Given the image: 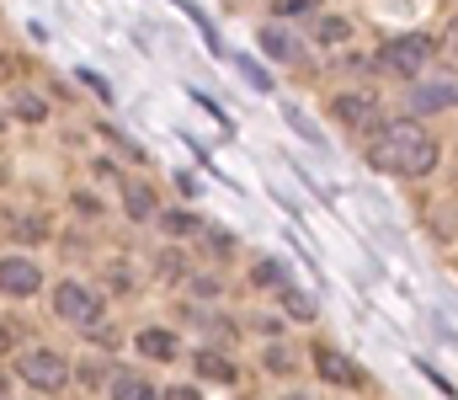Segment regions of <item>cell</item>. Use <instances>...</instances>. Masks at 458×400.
<instances>
[{"label": "cell", "mask_w": 458, "mask_h": 400, "mask_svg": "<svg viewBox=\"0 0 458 400\" xmlns=\"http://www.w3.org/2000/svg\"><path fill=\"white\" fill-rule=\"evenodd\" d=\"M38 283H43V277H38L32 262H21V257H5V262H0V288H5V294H21V299H27V294H38Z\"/></svg>", "instance_id": "6"}, {"label": "cell", "mask_w": 458, "mask_h": 400, "mask_svg": "<svg viewBox=\"0 0 458 400\" xmlns=\"http://www.w3.org/2000/svg\"><path fill=\"white\" fill-rule=\"evenodd\" d=\"M43 113H48V107H43V102H38V97H27V91H21V97H16V118H27V123H38V118H43Z\"/></svg>", "instance_id": "17"}, {"label": "cell", "mask_w": 458, "mask_h": 400, "mask_svg": "<svg viewBox=\"0 0 458 400\" xmlns=\"http://www.w3.org/2000/svg\"><path fill=\"white\" fill-rule=\"evenodd\" d=\"M11 230H16V235H27V241H43V235H48V225H38V219H32V225H27V219H16Z\"/></svg>", "instance_id": "20"}, {"label": "cell", "mask_w": 458, "mask_h": 400, "mask_svg": "<svg viewBox=\"0 0 458 400\" xmlns=\"http://www.w3.org/2000/svg\"><path fill=\"white\" fill-rule=\"evenodd\" d=\"M54 310H59V320H70V326H97V320H102V299H97L91 288H81V283H59V288H54Z\"/></svg>", "instance_id": "3"}, {"label": "cell", "mask_w": 458, "mask_h": 400, "mask_svg": "<svg viewBox=\"0 0 458 400\" xmlns=\"http://www.w3.org/2000/svg\"><path fill=\"white\" fill-rule=\"evenodd\" d=\"M160 225H165L171 235H192V230H198V219H192V214H182V209H176V214H165Z\"/></svg>", "instance_id": "18"}, {"label": "cell", "mask_w": 458, "mask_h": 400, "mask_svg": "<svg viewBox=\"0 0 458 400\" xmlns=\"http://www.w3.org/2000/svg\"><path fill=\"white\" fill-rule=\"evenodd\" d=\"M5 342H11V326H0V353H5Z\"/></svg>", "instance_id": "24"}, {"label": "cell", "mask_w": 458, "mask_h": 400, "mask_svg": "<svg viewBox=\"0 0 458 400\" xmlns=\"http://www.w3.org/2000/svg\"><path fill=\"white\" fill-rule=\"evenodd\" d=\"M113 400H165L160 390H149V385H139V379H128L123 390H113Z\"/></svg>", "instance_id": "16"}, {"label": "cell", "mask_w": 458, "mask_h": 400, "mask_svg": "<svg viewBox=\"0 0 458 400\" xmlns=\"http://www.w3.org/2000/svg\"><path fill=\"white\" fill-rule=\"evenodd\" d=\"M277 11H283V16H304V11H310V0H277Z\"/></svg>", "instance_id": "22"}, {"label": "cell", "mask_w": 458, "mask_h": 400, "mask_svg": "<svg viewBox=\"0 0 458 400\" xmlns=\"http://www.w3.org/2000/svg\"><path fill=\"white\" fill-rule=\"evenodd\" d=\"M342 123H352V129H373L378 123V107H373V97H336V107H331Z\"/></svg>", "instance_id": "7"}, {"label": "cell", "mask_w": 458, "mask_h": 400, "mask_svg": "<svg viewBox=\"0 0 458 400\" xmlns=\"http://www.w3.org/2000/svg\"><path fill=\"white\" fill-rule=\"evenodd\" d=\"M315 369H320L331 385H342V390H357V385H362V369H357L346 353H336V347H320V353H315Z\"/></svg>", "instance_id": "5"}, {"label": "cell", "mask_w": 458, "mask_h": 400, "mask_svg": "<svg viewBox=\"0 0 458 400\" xmlns=\"http://www.w3.org/2000/svg\"><path fill=\"white\" fill-rule=\"evenodd\" d=\"M198 374H203V379H234V363H229V358H219V353H198Z\"/></svg>", "instance_id": "11"}, {"label": "cell", "mask_w": 458, "mask_h": 400, "mask_svg": "<svg viewBox=\"0 0 458 400\" xmlns=\"http://www.w3.org/2000/svg\"><path fill=\"white\" fill-rule=\"evenodd\" d=\"M240 75H245V81H250L256 91H272V81L261 75V64H250V59H240Z\"/></svg>", "instance_id": "19"}, {"label": "cell", "mask_w": 458, "mask_h": 400, "mask_svg": "<svg viewBox=\"0 0 458 400\" xmlns=\"http://www.w3.org/2000/svg\"><path fill=\"white\" fill-rule=\"evenodd\" d=\"M139 353H144V358H160V363H171V358H176V336L149 326V331H139Z\"/></svg>", "instance_id": "9"}, {"label": "cell", "mask_w": 458, "mask_h": 400, "mask_svg": "<svg viewBox=\"0 0 458 400\" xmlns=\"http://www.w3.org/2000/svg\"><path fill=\"white\" fill-rule=\"evenodd\" d=\"M165 400H203V396H198V390H171Z\"/></svg>", "instance_id": "23"}, {"label": "cell", "mask_w": 458, "mask_h": 400, "mask_svg": "<svg viewBox=\"0 0 458 400\" xmlns=\"http://www.w3.org/2000/svg\"><path fill=\"white\" fill-rule=\"evenodd\" d=\"M0 396H5V379H0Z\"/></svg>", "instance_id": "25"}, {"label": "cell", "mask_w": 458, "mask_h": 400, "mask_svg": "<svg viewBox=\"0 0 458 400\" xmlns=\"http://www.w3.org/2000/svg\"><path fill=\"white\" fill-rule=\"evenodd\" d=\"M411 102H416L421 113H432V107H448V102H458V91H454V86H421Z\"/></svg>", "instance_id": "10"}, {"label": "cell", "mask_w": 458, "mask_h": 400, "mask_svg": "<svg viewBox=\"0 0 458 400\" xmlns=\"http://www.w3.org/2000/svg\"><path fill=\"white\" fill-rule=\"evenodd\" d=\"M293 400H299V396H293Z\"/></svg>", "instance_id": "26"}, {"label": "cell", "mask_w": 458, "mask_h": 400, "mask_svg": "<svg viewBox=\"0 0 458 400\" xmlns=\"http://www.w3.org/2000/svg\"><path fill=\"white\" fill-rule=\"evenodd\" d=\"M16 374H21L32 390H64V385H70V363H64L59 353H43V347H27V353L16 358Z\"/></svg>", "instance_id": "2"}, {"label": "cell", "mask_w": 458, "mask_h": 400, "mask_svg": "<svg viewBox=\"0 0 458 400\" xmlns=\"http://www.w3.org/2000/svg\"><path fill=\"white\" fill-rule=\"evenodd\" d=\"M160 277H182V257H176V251L160 257Z\"/></svg>", "instance_id": "21"}, {"label": "cell", "mask_w": 458, "mask_h": 400, "mask_svg": "<svg viewBox=\"0 0 458 400\" xmlns=\"http://www.w3.org/2000/svg\"><path fill=\"white\" fill-rule=\"evenodd\" d=\"M283 304H288V315H293V320H315V299H310V294L283 288Z\"/></svg>", "instance_id": "12"}, {"label": "cell", "mask_w": 458, "mask_h": 400, "mask_svg": "<svg viewBox=\"0 0 458 400\" xmlns=\"http://www.w3.org/2000/svg\"><path fill=\"white\" fill-rule=\"evenodd\" d=\"M250 277H256V283H267V288H277V283H288V267H283V262H256Z\"/></svg>", "instance_id": "15"}, {"label": "cell", "mask_w": 458, "mask_h": 400, "mask_svg": "<svg viewBox=\"0 0 458 400\" xmlns=\"http://www.w3.org/2000/svg\"><path fill=\"white\" fill-rule=\"evenodd\" d=\"M315 38H320V43H342L346 21H342V16H320V21H315Z\"/></svg>", "instance_id": "14"}, {"label": "cell", "mask_w": 458, "mask_h": 400, "mask_svg": "<svg viewBox=\"0 0 458 400\" xmlns=\"http://www.w3.org/2000/svg\"><path fill=\"white\" fill-rule=\"evenodd\" d=\"M427 59H432V38H421V32H411V38H394V43H384V64H389V70H400V75L421 70Z\"/></svg>", "instance_id": "4"}, {"label": "cell", "mask_w": 458, "mask_h": 400, "mask_svg": "<svg viewBox=\"0 0 458 400\" xmlns=\"http://www.w3.org/2000/svg\"><path fill=\"white\" fill-rule=\"evenodd\" d=\"M123 203H128V219H149L155 214V198L139 176H123Z\"/></svg>", "instance_id": "8"}, {"label": "cell", "mask_w": 458, "mask_h": 400, "mask_svg": "<svg viewBox=\"0 0 458 400\" xmlns=\"http://www.w3.org/2000/svg\"><path fill=\"white\" fill-rule=\"evenodd\" d=\"M368 166H378V171H400V176H432V166H437V139L421 129V123L373 129Z\"/></svg>", "instance_id": "1"}, {"label": "cell", "mask_w": 458, "mask_h": 400, "mask_svg": "<svg viewBox=\"0 0 458 400\" xmlns=\"http://www.w3.org/2000/svg\"><path fill=\"white\" fill-rule=\"evenodd\" d=\"M261 48H267L272 59H293V43H288V32H277V27L261 32Z\"/></svg>", "instance_id": "13"}]
</instances>
